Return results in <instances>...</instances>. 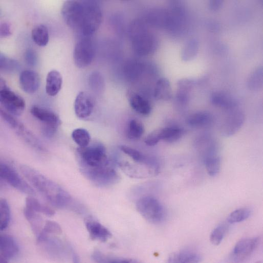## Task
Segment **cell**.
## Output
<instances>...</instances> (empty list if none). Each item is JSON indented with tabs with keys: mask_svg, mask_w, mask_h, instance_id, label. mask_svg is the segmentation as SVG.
<instances>
[{
	"mask_svg": "<svg viewBox=\"0 0 263 263\" xmlns=\"http://www.w3.org/2000/svg\"><path fill=\"white\" fill-rule=\"evenodd\" d=\"M77 154L81 172L95 185L107 187L118 181L119 176L111 164L103 145L95 143L79 147Z\"/></svg>",
	"mask_w": 263,
	"mask_h": 263,
	"instance_id": "cell-1",
	"label": "cell"
},
{
	"mask_svg": "<svg viewBox=\"0 0 263 263\" xmlns=\"http://www.w3.org/2000/svg\"><path fill=\"white\" fill-rule=\"evenodd\" d=\"M20 170L33 187L54 207L73 211L80 210L72 196L53 181L27 165H21Z\"/></svg>",
	"mask_w": 263,
	"mask_h": 263,
	"instance_id": "cell-2",
	"label": "cell"
},
{
	"mask_svg": "<svg viewBox=\"0 0 263 263\" xmlns=\"http://www.w3.org/2000/svg\"><path fill=\"white\" fill-rule=\"evenodd\" d=\"M128 34L133 49L137 55L147 56L156 51L158 45L156 37L144 21L140 19L133 20L129 26Z\"/></svg>",
	"mask_w": 263,
	"mask_h": 263,
	"instance_id": "cell-3",
	"label": "cell"
},
{
	"mask_svg": "<svg viewBox=\"0 0 263 263\" xmlns=\"http://www.w3.org/2000/svg\"><path fill=\"white\" fill-rule=\"evenodd\" d=\"M102 13L99 3L95 1H83V10L79 33L90 37L99 28Z\"/></svg>",
	"mask_w": 263,
	"mask_h": 263,
	"instance_id": "cell-4",
	"label": "cell"
},
{
	"mask_svg": "<svg viewBox=\"0 0 263 263\" xmlns=\"http://www.w3.org/2000/svg\"><path fill=\"white\" fill-rule=\"evenodd\" d=\"M136 208L141 215L152 224H159L165 217V210L161 203L152 196H144L136 203Z\"/></svg>",
	"mask_w": 263,
	"mask_h": 263,
	"instance_id": "cell-5",
	"label": "cell"
},
{
	"mask_svg": "<svg viewBox=\"0 0 263 263\" xmlns=\"http://www.w3.org/2000/svg\"><path fill=\"white\" fill-rule=\"evenodd\" d=\"M0 101L6 112L13 116L21 115L25 108V101L19 95L8 87L1 79Z\"/></svg>",
	"mask_w": 263,
	"mask_h": 263,
	"instance_id": "cell-6",
	"label": "cell"
},
{
	"mask_svg": "<svg viewBox=\"0 0 263 263\" xmlns=\"http://www.w3.org/2000/svg\"><path fill=\"white\" fill-rule=\"evenodd\" d=\"M31 114L42 123L41 131L47 137L54 135L59 127L60 120L54 112L37 105L31 108Z\"/></svg>",
	"mask_w": 263,
	"mask_h": 263,
	"instance_id": "cell-7",
	"label": "cell"
},
{
	"mask_svg": "<svg viewBox=\"0 0 263 263\" xmlns=\"http://www.w3.org/2000/svg\"><path fill=\"white\" fill-rule=\"evenodd\" d=\"M95 54L93 41L89 37H84L76 44L73 53L74 61L79 68L88 67L93 61Z\"/></svg>",
	"mask_w": 263,
	"mask_h": 263,
	"instance_id": "cell-8",
	"label": "cell"
},
{
	"mask_svg": "<svg viewBox=\"0 0 263 263\" xmlns=\"http://www.w3.org/2000/svg\"><path fill=\"white\" fill-rule=\"evenodd\" d=\"M0 173L2 179L19 191L29 195L35 193L33 188L10 165L1 162Z\"/></svg>",
	"mask_w": 263,
	"mask_h": 263,
	"instance_id": "cell-9",
	"label": "cell"
},
{
	"mask_svg": "<svg viewBox=\"0 0 263 263\" xmlns=\"http://www.w3.org/2000/svg\"><path fill=\"white\" fill-rule=\"evenodd\" d=\"M82 10L83 1H65L61 9V14L66 24L70 28L78 32Z\"/></svg>",
	"mask_w": 263,
	"mask_h": 263,
	"instance_id": "cell-10",
	"label": "cell"
},
{
	"mask_svg": "<svg viewBox=\"0 0 263 263\" xmlns=\"http://www.w3.org/2000/svg\"><path fill=\"white\" fill-rule=\"evenodd\" d=\"M38 244L51 256L61 258L66 254V249L63 243L57 237L42 233L37 237Z\"/></svg>",
	"mask_w": 263,
	"mask_h": 263,
	"instance_id": "cell-11",
	"label": "cell"
},
{
	"mask_svg": "<svg viewBox=\"0 0 263 263\" xmlns=\"http://www.w3.org/2000/svg\"><path fill=\"white\" fill-rule=\"evenodd\" d=\"M259 243L258 237L241 239L236 244L232 250V259L236 261H240L250 257L257 248Z\"/></svg>",
	"mask_w": 263,
	"mask_h": 263,
	"instance_id": "cell-12",
	"label": "cell"
},
{
	"mask_svg": "<svg viewBox=\"0 0 263 263\" xmlns=\"http://www.w3.org/2000/svg\"><path fill=\"white\" fill-rule=\"evenodd\" d=\"M245 115L237 108L228 111V114L221 127V132L225 136L234 135L241 128L245 121Z\"/></svg>",
	"mask_w": 263,
	"mask_h": 263,
	"instance_id": "cell-13",
	"label": "cell"
},
{
	"mask_svg": "<svg viewBox=\"0 0 263 263\" xmlns=\"http://www.w3.org/2000/svg\"><path fill=\"white\" fill-rule=\"evenodd\" d=\"M94 107L93 101L86 93L80 92L77 95L74 101V111L78 118H87L92 114Z\"/></svg>",
	"mask_w": 263,
	"mask_h": 263,
	"instance_id": "cell-14",
	"label": "cell"
},
{
	"mask_svg": "<svg viewBox=\"0 0 263 263\" xmlns=\"http://www.w3.org/2000/svg\"><path fill=\"white\" fill-rule=\"evenodd\" d=\"M1 262H7L18 253L19 247L14 238L8 234L1 235Z\"/></svg>",
	"mask_w": 263,
	"mask_h": 263,
	"instance_id": "cell-15",
	"label": "cell"
},
{
	"mask_svg": "<svg viewBox=\"0 0 263 263\" xmlns=\"http://www.w3.org/2000/svg\"><path fill=\"white\" fill-rule=\"evenodd\" d=\"M85 225L90 237L95 240L104 242L112 236L111 232L99 222L87 218Z\"/></svg>",
	"mask_w": 263,
	"mask_h": 263,
	"instance_id": "cell-16",
	"label": "cell"
},
{
	"mask_svg": "<svg viewBox=\"0 0 263 263\" xmlns=\"http://www.w3.org/2000/svg\"><path fill=\"white\" fill-rule=\"evenodd\" d=\"M19 80L21 89L28 94H33L36 92L40 85L39 75L31 70L22 71Z\"/></svg>",
	"mask_w": 263,
	"mask_h": 263,
	"instance_id": "cell-17",
	"label": "cell"
},
{
	"mask_svg": "<svg viewBox=\"0 0 263 263\" xmlns=\"http://www.w3.org/2000/svg\"><path fill=\"white\" fill-rule=\"evenodd\" d=\"M129 102L132 108L142 115H148L151 111V106L149 101L139 93H129Z\"/></svg>",
	"mask_w": 263,
	"mask_h": 263,
	"instance_id": "cell-18",
	"label": "cell"
},
{
	"mask_svg": "<svg viewBox=\"0 0 263 263\" xmlns=\"http://www.w3.org/2000/svg\"><path fill=\"white\" fill-rule=\"evenodd\" d=\"M194 83L193 80L189 79H183L178 82L176 99L179 105L184 107L188 104Z\"/></svg>",
	"mask_w": 263,
	"mask_h": 263,
	"instance_id": "cell-19",
	"label": "cell"
},
{
	"mask_svg": "<svg viewBox=\"0 0 263 263\" xmlns=\"http://www.w3.org/2000/svg\"><path fill=\"white\" fill-rule=\"evenodd\" d=\"M145 63L137 60H130L126 62L123 68L124 74L127 79L134 81L139 79L146 70Z\"/></svg>",
	"mask_w": 263,
	"mask_h": 263,
	"instance_id": "cell-20",
	"label": "cell"
},
{
	"mask_svg": "<svg viewBox=\"0 0 263 263\" xmlns=\"http://www.w3.org/2000/svg\"><path fill=\"white\" fill-rule=\"evenodd\" d=\"M147 23L157 27L170 28V14L163 10L156 9L149 12L147 17Z\"/></svg>",
	"mask_w": 263,
	"mask_h": 263,
	"instance_id": "cell-21",
	"label": "cell"
},
{
	"mask_svg": "<svg viewBox=\"0 0 263 263\" xmlns=\"http://www.w3.org/2000/svg\"><path fill=\"white\" fill-rule=\"evenodd\" d=\"M211 102L215 106L227 111L237 107L236 101L229 94L224 92H215L211 96Z\"/></svg>",
	"mask_w": 263,
	"mask_h": 263,
	"instance_id": "cell-22",
	"label": "cell"
},
{
	"mask_svg": "<svg viewBox=\"0 0 263 263\" xmlns=\"http://www.w3.org/2000/svg\"><path fill=\"white\" fill-rule=\"evenodd\" d=\"M62 83V78L60 73L56 70L50 71L47 76L46 91L50 96L56 95L60 91Z\"/></svg>",
	"mask_w": 263,
	"mask_h": 263,
	"instance_id": "cell-23",
	"label": "cell"
},
{
	"mask_svg": "<svg viewBox=\"0 0 263 263\" xmlns=\"http://www.w3.org/2000/svg\"><path fill=\"white\" fill-rule=\"evenodd\" d=\"M201 260V256L198 252L187 249L173 253L168 261L169 262H198Z\"/></svg>",
	"mask_w": 263,
	"mask_h": 263,
	"instance_id": "cell-24",
	"label": "cell"
},
{
	"mask_svg": "<svg viewBox=\"0 0 263 263\" xmlns=\"http://www.w3.org/2000/svg\"><path fill=\"white\" fill-rule=\"evenodd\" d=\"M213 121L212 115L207 111H199L191 115L187 119V123L195 128H203L210 125Z\"/></svg>",
	"mask_w": 263,
	"mask_h": 263,
	"instance_id": "cell-25",
	"label": "cell"
},
{
	"mask_svg": "<svg viewBox=\"0 0 263 263\" xmlns=\"http://www.w3.org/2000/svg\"><path fill=\"white\" fill-rule=\"evenodd\" d=\"M25 216L29 223L31 229L37 237L43 231L45 222L41 216L34 211L25 207L24 211Z\"/></svg>",
	"mask_w": 263,
	"mask_h": 263,
	"instance_id": "cell-26",
	"label": "cell"
},
{
	"mask_svg": "<svg viewBox=\"0 0 263 263\" xmlns=\"http://www.w3.org/2000/svg\"><path fill=\"white\" fill-rule=\"evenodd\" d=\"M154 96L159 100L166 101L171 98V86L166 78H162L157 81L154 90Z\"/></svg>",
	"mask_w": 263,
	"mask_h": 263,
	"instance_id": "cell-27",
	"label": "cell"
},
{
	"mask_svg": "<svg viewBox=\"0 0 263 263\" xmlns=\"http://www.w3.org/2000/svg\"><path fill=\"white\" fill-rule=\"evenodd\" d=\"M31 35L34 42L40 47L46 46L49 42V31L43 25L35 26L32 30Z\"/></svg>",
	"mask_w": 263,
	"mask_h": 263,
	"instance_id": "cell-28",
	"label": "cell"
},
{
	"mask_svg": "<svg viewBox=\"0 0 263 263\" xmlns=\"http://www.w3.org/2000/svg\"><path fill=\"white\" fill-rule=\"evenodd\" d=\"M184 134V130L177 126H170L161 128V140L173 143L179 140Z\"/></svg>",
	"mask_w": 263,
	"mask_h": 263,
	"instance_id": "cell-29",
	"label": "cell"
},
{
	"mask_svg": "<svg viewBox=\"0 0 263 263\" xmlns=\"http://www.w3.org/2000/svg\"><path fill=\"white\" fill-rule=\"evenodd\" d=\"M26 208L48 216H52L55 214V211L52 208L41 204L37 199L32 196L28 197L26 199Z\"/></svg>",
	"mask_w": 263,
	"mask_h": 263,
	"instance_id": "cell-30",
	"label": "cell"
},
{
	"mask_svg": "<svg viewBox=\"0 0 263 263\" xmlns=\"http://www.w3.org/2000/svg\"><path fill=\"white\" fill-rule=\"evenodd\" d=\"M204 162L208 174L216 176L220 170L221 160L217 154L211 155L204 158Z\"/></svg>",
	"mask_w": 263,
	"mask_h": 263,
	"instance_id": "cell-31",
	"label": "cell"
},
{
	"mask_svg": "<svg viewBox=\"0 0 263 263\" xmlns=\"http://www.w3.org/2000/svg\"><path fill=\"white\" fill-rule=\"evenodd\" d=\"M144 132V126L141 121L136 119H133L129 121L127 130V136L129 139H140Z\"/></svg>",
	"mask_w": 263,
	"mask_h": 263,
	"instance_id": "cell-32",
	"label": "cell"
},
{
	"mask_svg": "<svg viewBox=\"0 0 263 263\" xmlns=\"http://www.w3.org/2000/svg\"><path fill=\"white\" fill-rule=\"evenodd\" d=\"M17 134L22 137L27 142L35 148L42 150L43 148L42 145L38 139L27 129L25 128L21 123L15 129Z\"/></svg>",
	"mask_w": 263,
	"mask_h": 263,
	"instance_id": "cell-33",
	"label": "cell"
},
{
	"mask_svg": "<svg viewBox=\"0 0 263 263\" xmlns=\"http://www.w3.org/2000/svg\"><path fill=\"white\" fill-rule=\"evenodd\" d=\"M20 67V65L17 60L2 53L1 54L0 69L2 72L7 73H13L18 71Z\"/></svg>",
	"mask_w": 263,
	"mask_h": 263,
	"instance_id": "cell-34",
	"label": "cell"
},
{
	"mask_svg": "<svg viewBox=\"0 0 263 263\" xmlns=\"http://www.w3.org/2000/svg\"><path fill=\"white\" fill-rule=\"evenodd\" d=\"M199 44L195 39H191L184 45L181 53L182 59L185 61L192 59L196 55Z\"/></svg>",
	"mask_w": 263,
	"mask_h": 263,
	"instance_id": "cell-35",
	"label": "cell"
},
{
	"mask_svg": "<svg viewBox=\"0 0 263 263\" xmlns=\"http://www.w3.org/2000/svg\"><path fill=\"white\" fill-rule=\"evenodd\" d=\"M263 72L261 67L258 68L250 75L248 81V87L251 91H258L262 87Z\"/></svg>",
	"mask_w": 263,
	"mask_h": 263,
	"instance_id": "cell-36",
	"label": "cell"
},
{
	"mask_svg": "<svg viewBox=\"0 0 263 263\" xmlns=\"http://www.w3.org/2000/svg\"><path fill=\"white\" fill-rule=\"evenodd\" d=\"M72 137L79 147H85L90 144V135L84 128H78L74 129L72 133Z\"/></svg>",
	"mask_w": 263,
	"mask_h": 263,
	"instance_id": "cell-37",
	"label": "cell"
},
{
	"mask_svg": "<svg viewBox=\"0 0 263 263\" xmlns=\"http://www.w3.org/2000/svg\"><path fill=\"white\" fill-rule=\"evenodd\" d=\"M251 213V210L246 207L236 209L229 215L227 221L231 224L242 222L247 220Z\"/></svg>",
	"mask_w": 263,
	"mask_h": 263,
	"instance_id": "cell-38",
	"label": "cell"
},
{
	"mask_svg": "<svg viewBox=\"0 0 263 263\" xmlns=\"http://www.w3.org/2000/svg\"><path fill=\"white\" fill-rule=\"evenodd\" d=\"M92 259L97 262L127 263L134 262L133 260L120 258L105 255L100 251H95L92 256Z\"/></svg>",
	"mask_w": 263,
	"mask_h": 263,
	"instance_id": "cell-39",
	"label": "cell"
},
{
	"mask_svg": "<svg viewBox=\"0 0 263 263\" xmlns=\"http://www.w3.org/2000/svg\"><path fill=\"white\" fill-rule=\"evenodd\" d=\"M89 83L91 89L96 93H100L104 89V79L98 72H94L90 75Z\"/></svg>",
	"mask_w": 263,
	"mask_h": 263,
	"instance_id": "cell-40",
	"label": "cell"
},
{
	"mask_svg": "<svg viewBox=\"0 0 263 263\" xmlns=\"http://www.w3.org/2000/svg\"><path fill=\"white\" fill-rule=\"evenodd\" d=\"M0 226L1 230H3L8 227L10 220V211L7 201L4 199L0 202Z\"/></svg>",
	"mask_w": 263,
	"mask_h": 263,
	"instance_id": "cell-41",
	"label": "cell"
},
{
	"mask_svg": "<svg viewBox=\"0 0 263 263\" xmlns=\"http://www.w3.org/2000/svg\"><path fill=\"white\" fill-rule=\"evenodd\" d=\"M228 229V226L225 224H221L217 226L212 231L210 236V241L215 246L219 245L222 242L226 232Z\"/></svg>",
	"mask_w": 263,
	"mask_h": 263,
	"instance_id": "cell-42",
	"label": "cell"
},
{
	"mask_svg": "<svg viewBox=\"0 0 263 263\" xmlns=\"http://www.w3.org/2000/svg\"><path fill=\"white\" fill-rule=\"evenodd\" d=\"M42 233L49 234H60L62 233V229L60 226L56 222L47 221L45 222Z\"/></svg>",
	"mask_w": 263,
	"mask_h": 263,
	"instance_id": "cell-43",
	"label": "cell"
},
{
	"mask_svg": "<svg viewBox=\"0 0 263 263\" xmlns=\"http://www.w3.org/2000/svg\"><path fill=\"white\" fill-rule=\"evenodd\" d=\"M161 140V129H156L147 136L145 139L146 145L152 146L157 144Z\"/></svg>",
	"mask_w": 263,
	"mask_h": 263,
	"instance_id": "cell-44",
	"label": "cell"
},
{
	"mask_svg": "<svg viewBox=\"0 0 263 263\" xmlns=\"http://www.w3.org/2000/svg\"><path fill=\"white\" fill-rule=\"evenodd\" d=\"M1 116L3 120L13 129H15L20 122L7 112L1 109Z\"/></svg>",
	"mask_w": 263,
	"mask_h": 263,
	"instance_id": "cell-45",
	"label": "cell"
},
{
	"mask_svg": "<svg viewBox=\"0 0 263 263\" xmlns=\"http://www.w3.org/2000/svg\"><path fill=\"white\" fill-rule=\"evenodd\" d=\"M26 62L30 66H35L37 62V55L33 49H28L25 53Z\"/></svg>",
	"mask_w": 263,
	"mask_h": 263,
	"instance_id": "cell-46",
	"label": "cell"
},
{
	"mask_svg": "<svg viewBox=\"0 0 263 263\" xmlns=\"http://www.w3.org/2000/svg\"><path fill=\"white\" fill-rule=\"evenodd\" d=\"M11 34V30L10 25L7 23H3L1 25L0 35L2 37H6Z\"/></svg>",
	"mask_w": 263,
	"mask_h": 263,
	"instance_id": "cell-47",
	"label": "cell"
},
{
	"mask_svg": "<svg viewBox=\"0 0 263 263\" xmlns=\"http://www.w3.org/2000/svg\"><path fill=\"white\" fill-rule=\"evenodd\" d=\"M223 4V1H211L209 2V8L210 10L215 11L219 10Z\"/></svg>",
	"mask_w": 263,
	"mask_h": 263,
	"instance_id": "cell-48",
	"label": "cell"
}]
</instances>
